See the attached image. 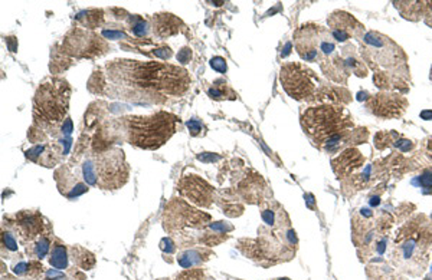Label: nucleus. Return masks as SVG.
<instances>
[{"label": "nucleus", "instance_id": "nucleus-1", "mask_svg": "<svg viewBox=\"0 0 432 280\" xmlns=\"http://www.w3.org/2000/svg\"><path fill=\"white\" fill-rule=\"evenodd\" d=\"M105 74L123 98L137 103H162L190 87L187 71L163 62L119 59L107 65Z\"/></svg>", "mask_w": 432, "mask_h": 280}, {"label": "nucleus", "instance_id": "nucleus-2", "mask_svg": "<svg viewBox=\"0 0 432 280\" xmlns=\"http://www.w3.org/2000/svg\"><path fill=\"white\" fill-rule=\"evenodd\" d=\"M304 133L311 142L325 153H338L355 144L367 141L366 128H356L353 118L344 105L320 104L310 107L301 115Z\"/></svg>", "mask_w": 432, "mask_h": 280}, {"label": "nucleus", "instance_id": "nucleus-3", "mask_svg": "<svg viewBox=\"0 0 432 280\" xmlns=\"http://www.w3.org/2000/svg\"><path fill=\"white\" fill-rule=\"evenodd\" d=\"M360 55L375 71L373 82L378 88L389 92L408 91V58L391 38L378 32H367L362 38Z\"/></svg>", "mask_w": 432, "mask_h": 280}, {"label": "nucleus", "instance_id": "nucleus-4", "mask_svg": "<svg viewBox=\"0 0 432 280\" xmlns=\"http://www.w3.org/2000/svg\"><path fill=\"white\" fill-rule=\"evenodd\" d=\"M431 250L432 223L421 214L399 228L391 259L402 273L420 277L428 268Z\"/></svg>", "mask_w": 432, "mask_h": 280}, {"label": "nucleus", "instance_id": "nucleus-5", "mask_svg": "<svg viewBox=\"0 0 432 280\" xmlns=\"http://www.w3.org/2000/svg\"><path fill=\"white\" fill-rule=\"evenodd\" d=\"M178 122L179 118L166 111L152 115H134L125 120L127 140L143 150H157L172 138Z\"/></svg>", "mask_w": 432, "mask_h": 280}, {"label": "nucleus", "instance_id": "nucleus-6", "mask_svg": "<svg viewBox=\"0 0 432 280\" xmlns=\"http://www.w3.org/2000/svg\"><path fill=\"white\" fill-rule=\"evenodd\" d=\"M71 88L67 80L54 78L45 80L34 98V122L39 131L55 129L65 122Z\"/></svg>", "mask_w": 432, "mask_h": 280}, {"label": "nucleus", "instance_id": "nucleus-7", "mask_svg": "<svg viewBox=\"0 0 432 280\" xmlns=\"http://www.w3.org/2000/svg\"><path fill=\"white\" fill-rule=\"evenodd\" d=\"M83 173L88 184L99 186L103 190H117L127 183L130 170L125 162L124 151L113 147L87 160Z\"/></svg>", "mask_w": 432, "mask_h": 280}, {"label": "nucleus", "instance_id": "nucleus-8", "mask_svg": "<svg viewBox=\"0 0 432 280\" xmlns=\"http://www.w3.org/2000/svg\"><path fill=\"white\" fill-rule=\"evenodd\" d=\"M280 80L284 91L297 101H316L323 87L316 72L300 62L282 65Z\"/></svg>", "mask_w": 432, "mask_h": 280}, {"label": "nucleus", "instance_id": "nucleus-9", "mask_svg": "<svg viewBox=\"0 0 432 280\" xmlns=\"http://www.w3.org/2000/svg\"><path fill=\"white\" fill-rule=\"evenodd\" d=\"M107 49L108 45L103 38L85 29H72L62 42V54L78 59L101 56Z\"/></svg>", "mask_w": 432, "mask_h": 280}, {"label": "nucleus", "instance_id": "nucleus-10", "mask_svg": "<svg viewBox=\"0 0 432 280\" xmlns=\"http://www.w3.org/2000/svg\"><path fill=\"white\" fill-rule=\"evenodd\" d=\"M211 220L209 214L190 207L182 200H173L167 204L163 216L165 228L169 232L181 230L183 227H199Z\"/></svg>", "mask_w": 432, "mask_h": 280}, {"label": "nucleus", "instance_id": "nucleus-11", "mask_svg": "<svg viewBox=\"0 0 432 280\" xmlns=\"http://www.w3.org/2000/svg\"><path fill=\"white\" fill-rule=\"evenodd\" d=\"M325 34L326 28L316 23L302 25L296 32L294 35L296 51L298 52L301 59L306 62L322 61V42Z\"/></svg>", "mask_w": 432, "mask_h": 280}, {"label": "nucleus", "instance_id": "nucleus-12", "mask_svg": "<svg viewBox=\"0 0 432 280\" xmlns=\"http://www.w3.org/2000/svg\"><path fill=\"white\" fill-rule=\"evenodd\" d=\"M408 108L407 98L398 92H389L383 91L366 103V111L371 112L375 117L385 118V120H393L401 118Z\"/></svg>", "mask_w": 432, "mask_h": 280}, {"label": "nucleus", "instance_id": "nucleus-13", "mask_svg": "<svg viewBox=\"0 0 432 280\" xmlns=\"http://www.w3.org/2000/svg\"><path fill=\"white\" fill-rule=\"evenodd\" d=\"M329 30L336 42L344 43L349 39H362L364 36V26L355 18L353 14H350L344 10H336L333 12L329 19Z\"/></svg>", "mask_w": 432, "mask_h": 280}, {"label": "nucleus", "instance_id": "nucleus-14", "mask_svg": "<svg viewBox=\"0 0 432 280\" xmlns=\"http://www.w3.org/2000/svg\"><path fill=\"white\" fill-rule=\"evenodd\" d=\"M179 193L190 203H194L199 207H211L214 203L215 190L198 175H186L181 180L179 183Z\"/></svg>", "mask_w": 432, "mask_h": 280}, {"label": "nucleus", "instance_id": "nucleus-15", "mask_svg": "<svg viewBox=\"0 0 432 280\" xmlns=\"http://www.w3.org/2000/svg\"><path fill=\"white\" fill-rule=\"evenodd\" d=\"M14 228L23 241H32L41 237L43 228V219L38 211H21L14 216Z\"/></svg>", "mask_w": 432, "mask_h": 280}, {"label": "nucleus", "instance_id": "nucleus-16", "mask_svg": "<svg viewBox=\"0 0 432 280\" xmlns=\"http://www.w3.org/2000/svg\"><path fill=\"white\" fill-rule=\"evenodd\" d=\"M364 164V157L355 147L347 148V150L339 153L338 157L331 160V169L334 174L339 178L351 177L358 169H360Z\"/></svg>", "mask_w": 432, "mask_h": 280}, {"label": "nucleus", "instance_id": "nucleus-17", "mask_svg": "<svg viewBox=\"0 0 432 280\" xmlns=\"http://www.w3.org/2000/svg\"><path fill=\"white\" fill-rule=\"evenodd\" d=\"M55 180L58 183V187H59V191L68 197V199H74V197H78L84 194L85 191H88V187L81 183V181H78L71 173L70 170L61 167L56 173H55Z\"/></svg>", "mask_w": 432, "mask_h": 280}, {"label": "nucleus", "instance_id": "nucleus-18", "mask_svg": "<svg viewBox=\"0 0 432 280\" xmlns=\"http://www.w3.org/2000/svg\"><path fill=\"white\" fill-rule=\"evenodd\" d=\"M153 22V30L154 34L160 38H166L179 34L182 29L181 19L176 18L173 14L165 13V14H156L152 19Z\"/></svg>", "mask_w": 432, "mask_h": 280}, {"label": "nucleus", "instance_id": "nucleus-19", "mask_svg": "<svg viewBox=\"0 0 432 280\" xmlns=\"http://www.w3.org/2000/svg\"><path fill=\"white\" fill-rule=\"evenodd\" d=\"M239 193H241V195L249 203L260 202V199H263L264 194L267 193L265 181L258 174H255L254 177H248L245 178L241 187H239Z\"/></svg>", "mask_w": 432, "mask_h": 280}, {"label": "nucleus", "instance_id": "nucleus-20", "mask_svg": "<svg viewBox=\"0 0 432 280\" xmlns=\"http://www.w3.org/2000/svg\"><path fill=\"white\" fill-rule=\"evenodd\" d=\"M51 266L56 270H65L68 269V250L67 247L56 241L52 247V252L50 256Z\"/></svg>", "mask_w": 432, "mask_h": 280}, {"label": "nucleus", "instance_id": "nucleus-21", "mask_svg": "<svg viewBox=\"0 0 432 280\" xmlns=\"http://www.w3.org/2000/svg\"><path fill=\"white\" fill-rule=\"evenodd\" d=\"M203 252L198 250V249H190V250H185L179 255L178 257V263L179 266H182L183 269H192L203 261Z\"/></svg>", "mask_w": 432, "mask_h": 280}, {"label": "nucleus", "instance_id": "nucleus-22", "mask_svg": "<svg viewBox=\"0 0 432 280\" xmlns=\"http://www.w3.org/2000/svg\"><path fill=\"white\" fill-rule=\"evenodd\" d=\"M71 253H72V259H74L75 265L84 269V270H90L95 265L94 256L90 252H87L85 249H83V247H72Z\"/></svg>", "mask_w": 432, "mask_h": 280}, {"label": "nucleus", "instance_id": "nucleus-23", "mask_svg": "<svg viewBox=\"0 0 432 280\" xmlns=\"http://www.w3.org/2000/svg\"><path fill=\"white\" fill-rule=\"evenodd\" d=\"M129 25L136 36H146L149 34V25L143 18H140V16H136V14L130 16Z\"/></svg>", "mask_w": 432, "mask_h": 280}, {"label": "nucleus", "instance_id": "nucleus-24", "mask_svg": "<svg viewBox=\"0 0 432 280\" xmlns=\"http://www.w3.org/2000/svg\"><path fill=\"white\" fill-rule=\"evenodd\" d=\"M45 280H84V274L79 272H71V273H62L61 270L51 269L46 272Z\"/></svg>", "mask_w": 432, "mask_h": 280}, {"label": "nucleus", "instance_id": "nucleus-25", "mask_svg": "<svg viewBox=\"0 0 432 280\" xmlns=\"http://www.w3.org/2000/svg\"><path fill=\"white\" fill-rule=\"evenodd\" d=\"M50 247H51V240L46 235L41 236L38 239V241L34 246V255L37 259H43L48 253H50Z\"/></svg>", "mask_w": 432, "mask_h": 280}, {"label": "nucleus", "instance_id": "nucleus-26", "mask_svg": "<svg viewBox=\"0 0 432 280\" xmlns=\"http://www.w3.org/2000/svg\"><path fill=\"white\" fill-rule=\"evenodd\" d=\"M207 94H209V96L212 98V100H225V98H228V95L235 98V94L227 85L220 87V88H218V85H215L214 88H211L209 91H207Z\"/></svg>", "mask_w": 432, "mask_h": 280}, {"label": "nucleus", "instance_id": "nucleus-27", "mask_svg": "<svg viewBox=\"0 0 432 280\" xmlns=\"http://www.w3.org/2000/svg\"><path fill=\"white\" fill-rule=\"evenodd\" d=\"M2 243H3V246L6 247L8 250H10V252H16L18 250V241H16V239H14V235L12 233V232H9V230H3V233H2Z\"/></svg>", "mask_w": 432, "mask_h": 280}, {"label": "nucleus", "instance_id": "nucleus-28", "mask_svg": "<svg viewBox=\"0 0 432 280\" xmlns=\"http://www.w3.org/2000/svg\"><path fill=\"white\" fill-rule=\"evenodd\" d=\"M415 184H420L424 189H432V169L425 170L420 177L418 181H413Z\"/></svg>", "mask_w": 432, "mask_h": 280}, {"label": "nucleus", "instance_id": "nucleus-29", "mask_svg": "<svg viewBox=\"0 0 432 280\" xmlns=\"http://www.w3.org/2000/svg\"><path fill=\"white\" fill-rule=\"evenodd\" d=\"M209 227H211V230H214V232L218 233V235H227V233H229V232H232V230H234V226H231V224H228L225 222L211 223Z\"/></svg>", "mask_w": 432, "mask_h": 280}, {"label": "nucleus", "instance_id": "nucleus-30", "mask_svg": "<svg viewBox=\"0 0 432 280\" xmlns=\"http://www.w3.org/2000/svg\"><path fill=\"white\" fill-rule=\"evenodd\" d=\"M211 67H212L215 71L220 72V74H225L227 69H228L227 61L223 59L222 56H215V58H212V59H211Z\"/></svg>", "mask_w": 432, "mask_h": 280}, {"label": "nucleus", "instance_id": "nucleus-31", "mask_svg": "<svg viewBox=\"0 0 432 280\" xmlns=\"http://www.w3.org/2000/svg\"><path fill=\"white\" fill-rule=\"evenodd\" d=\"M186 125H187V128L190 131V134L194 136V137H198L202 133V129H203V125L198 120H190V121H187Z\"/></svg>", "mask_w": 432, "mask_h": 280}, {"label": "nucleus", "instance_id": "nucleus-32", "mask_svg": "<svg viewBox=\"0 0 432 280\" xmlns=\"http://www.w3.org/2000/svg\"><path fill=\"white\" fill-rule=\"evenodd\" d=\"M153 54H154L157 58H160V59H165V61H167V59H170V58H172V51H170V47H169V46H160V47H156Z\"/></svg>", "mask_w": 432, "mask_h": 280}, {"label": "nucleus", "instance_id": "nucleus-33", "mask_svg": "<svg viewBox=\"0 0 432 280\" xmlns=\"http://www.w3.org/2000/svg\"><path fill=\"white\" fill-rule=\"evenodd\" d=\"M222 157L214 153H202L200 155H198V160L202 162H216L219 161Z\"/></svg>", "mask_w": 432, "mask_h": 280}, {"label": "nucleus", "instance_id": "nucleus-34", "mask_svg": "<svg viewBox=\"0 0 432 280\" xmlns=\"http://www.w3.org/2000/svg\"><path fill=\"white\" fill-rule=\"evenodd\" d=\"M190 58H192V51H190L189 47H183L182 51H179V54H178V61H179L182 65L189 63Z\"/></svg>", "mask_w": 432, "mask_h": 280}, {"label": "nucleus", "instance_id": "nucleus-35", "mask_svg": "<svg viewBox=\"0 0 432 280\" xmlns=\"http://www.w3.org/2000/svg\"><path fill=\"white\" fill-rule=\"evenodd\" d=\"M160 249H162L163 252H167L169 255L174 252V244L170 239H163L162 241H160Z\"/></svg>", "mask_w": 432, "mask_h": 280}, {"label": "nucleus", "instance_id": "nucleus-36", "mask_svg": "<svg viewBox=\"0 0 432 280\" xmlns=\"http://www.w3.org/2000/svg\"><path fill=\"white\" fill-rule=\"evenodd\" d=\"M103 35L108 39H121V38H125V35L123 34V32H114V30H104Z\"/></svg>", "mask_w": 432, "mask_h": 280}, {"label": "nucleus", "instance_id": "nucleus-37", "mask_svg": "<svg viewBox=\"0 0 432 280\" xmlns=\"http://www.w3.org/2000/svg\"><path fill=\"white\" fill-rule=\"evenodd\" d=\"M61 131H62V134H65V136H70V134H71V131H72V122H71L70 118H67L65 122L62 124Z\"/></svg>", "mask_w": 432, "mask_h": 280}, {"label": "nucleus", "instance_id": "nucleus-38", "mask_svg": "<svg viewBox=\"0 0 432 280\" xmlns=\"http://www.w3.org/2000/svg\"><path fill=\"white\" fill-rule=\"evenodd\" d=\"M6 43H8V47H9L10 52L18 51V41H16V38H13V36L6 38Z\"/></svg>", "mask_w": 432, "mask_h": 280}, {"label": "nucleus", "instance_id": "nucleus-39", "mask_svg": "<svg viewBox=\"0 0 432 280\" xmlns=\"http://www.w3.org/2000/svg\"><path fill=\"white\" fill-rule=\"evenodd\" d=\"M421 118L425 121H431L432 120V111H424L421 112Z\"/></svg>", "mask_w": 432, "mask_h": 280}, {"label": "nucleus", "instance_id": "nucleus-40", "mask_svg": "<svg viewBox=\"0 0 432 280\" xmlns=\"http://www.w3.org/2000/svg\"><path fill=\"white\" fill-rule=\"evenodd\" d=\"M276 280H290L288 277H281V279H276Z\"/></svg>", "mask_w": 432, "mask_h": 280}]
</instances>
